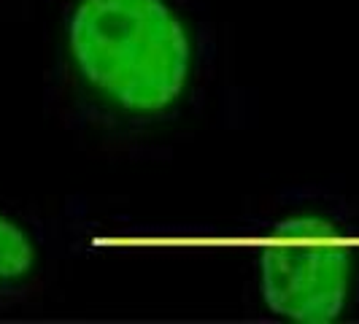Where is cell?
Instances as JSON below:
<instances>
[{
    "label": "cell",
    "mask_w": 359,
    "mask_h": 324,
    "mask_svg": "<svg viewBox=\"0 0 359 324\" xmlns=\"http://www.w3.org/2000/svg\"><path fill=\"white\" fill-rule=\"evenodd\" d=\"M65 54L79 87L130 119L179 106L192 79V41L168 0H76Z\"/></svg>",
    "instance_id": "obj_1"
},
{
    "label": "cell",
    "mask_w": 359,
    "mask_h": 324,
    "mask_svg": "<svg viewBox=\"0 0 359 324\" xmlns=\"http://www.w3.org/2000/svg\"><path fill=\"white\" fill-rule=\"evenodd\" d=\"M357 270V243L341 219L300 211L281 219L265 238L259 292L281 319L327 324L348 308Z\"/></svg>",
    "instance_id": "obj_2"
},
{
    "label": "cell",
    "mask_w": 359,
    "mask_h": 324,
    "mask_svg": "<svg viewBox=\"0 0 359 324\" xmlns=\"http://www.w3.org/2000/svg\"><path fill=\"white\" fill-rule=\"evenodd\" d=\"M43 268V252L33 227L0 208V300H14L36 284Z\"/></svg>",
    "instance_id": "obj_3"
}]
</instances>
